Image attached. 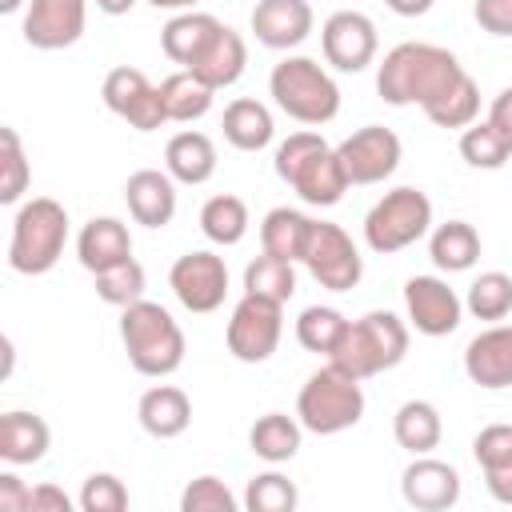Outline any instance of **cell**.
I'll return each instance as SVG.
<instances>
[{"mask_svg":"<svg viewBox=\"0 0 512 512\" xmlns=\"http://www.w3.org/2000/svg\"><path fill=\"white\" fill-rule=\"evenodd\" d=\"M280 336H284V304L272 296L244 292L228 316V328H224L228 352L240 364H264L280 348Z\"/></svg>","mask_w":512,"mask_h":512,"instance_id":"9c48e42d","label":"cell"},{"mask_svg":"<svg viewBox=\"0 0 512 512\" xmlns=\"http://www.w3.org/2000/svg\"><path fill=\"white\" fill-rule=\"evenodd\" d=\"M296 416H300L304 432H312V436H336V432L356 428L364 416L360 376H352L328 360L324 368H316L304 380V388L296 396Z\"/></svg>","mask_w":512,"mask_h":512,"instance_id":"8992f818","label":"cell"},{"mask_svg":"<svg viewBox=\"0 0 512 512\" xmlns=\"http://www.w3.org/2000/svg\"><path fill=\"white\" fill-rule=\"evenodd\" d=\"M460 156L472 168L496 172V168H504L512 160V136L504 128H496L488 116L484 120H472L468 128H460Z\"/></svg>","mask_w":512,"mask_h":512,"instance_id":"e575fe53","label":"cell"},{"mask_svg":"<svg viewBox=\"0 0 512 512\" xmlns=\"http://www.w3.org/2000/svg\"><path fill=\"white\" fill-rule=\"evenodd\" d=\"M32 512H72V496L56 484H36L32 488Z\"/></svg>","mask_w":512,"mask_h":512,"instance_id":"7dc6e473","label":"cell"},{"mask_svg":"<svg viewBox=\"0 0 512 512\" xmlns=\"http://www.w3.org/2000/svg\"><path fill=\"white\" fill-rule=\"evenodd\" d=\"M336 156H340V168H344L348 184H380L400 168L404 144H400V136L392 128L364 124L348 140L336 144Z\"/></svg>","mask_w":512,"mask_h":512,"instance_id":"8fae6325","label":"cell"},{"mask_svg":"<svg viewBox=\"0 0 512 512\" xmlns=\"http://www.w3.org/2000/svg\"><path fill=\"white\" fill-rule=\"evenodd\" d=\"M96 8H100L104 16H124V12L136 8V0H96Z\"/></svg>","mask_w":512,"mask_h":512,"instance_id":"816d5d0a","label":"cell"},{"mask_svg":"<svg viewBox=\"0 0 512 512\" xmlns=\"http://www.w3.org/2000/svg\"><path fill=\"white\" fill-rule=\"evenodd\" d=\"M0 512H32V488L16 472H0Z\"/></svg>","mask_w":512,"mask_h":512,"instance_id":"bcb514c9","label":"cell"},{"mask_svg":"<svg viewBox=\"0 0 512 512\" xmlns=\"http://www.w3.org/2000/svg\"><path fill=\"white\" fill-rule=\"evenodd\" d=\"M472 16L488 36H512V0H476Z\"/></svg>","mask_w":512,"mask_h":512,"instance_id":"f6af8a7d","label":"cell"},{"mask_svg":"<svg viewBox=\"0 0 512 512\" xmlns=\"http://www.w3.org/2000/svg\"><path fill=\"white\" fill-rule=\"evenodd\" d=\"M300 440H304V424L300 416H288V412H264L248 428V448L264 464H288L300 452Z\"/></svg>","mask_w":512,"mask_h":512,"instance_id":"4316f807","label":"cell"},{"mask_svg":"<svg viewBox=\"0 0 512 512\" xmlns=\"http://www.w3.org/2000/svg\"><path fill=\"white\" fill-rule=\"evenodd\" d=\"M404 312L420 336H452L464 316V300L440 276H412L404 284Z\"/></svg>","mask_w":512,"mask_h":512,"instance_id":"2e32d148","label":"cell"},{"mask_svg":"<svg viewBox=\"0 0 512 512\" xmlns=\"http://www.w3.org/2000/svg\"><path fill=\"white\" fill-rule=\"evenodd\" d=\"M76 256H80V264L92 276L104 272V268H112V264H120V260H128L132 256V232H128V224L116 220V216H92L80 228V236H76Z\"/></svg>","mask_w":512,"mask_h":512,"instance_id":"7402d4cb","label":"cell"},{"mask_svg":"<svg viewBox=\"0 0 512 512\" xmlns=\"http://www.w3.org/2000/svg\"><path fill=\"white\" fill-rule=\"evenodd\" d=\"M316 12L308 0H256L252 8V32L264 48L288 52L312 36Z\"/></svg>","mask_w":512,"mask_h":512,"instance_id":"ac0fdd59","label":"cell"},{"mask_svg":"<svg viewBox=\"0 0 512 512\" xmlns=\"http://www.w3.org/2000/svg\"><path fill=\"white\" fill-rule=\"evenodd\" d=\"M244 64H248V44H244V36H240L236 28H228V24H220V32H216L212 44L204 48V56L192 64V72H196L204 84H212V88L220 92V88H232V84L244 76Z\"/></svg>","mask_w":512,"mask_h":512,"instance_id":"484cf974","label":"cell"},{"mask_svg":"<svg viewBox=\"0 0 512 512\" xmlns=\"http://www.w3.org/2000/svg\"><path fill=\"white\" fill-rule=\"evenodd\" d=\"M120 340H124L128 364L152 380L172 376L184 364V348H188L180 324L156 300H136L120 308Z\"/></svg>","mask_w":512,"mask_h":512,"instance_id":"3957f363","label":"cell"},{"mask_svg":"<svg viewBox=\"0 0 512 512\" xmlns=\"http://www.w3.org/2000/svg\"><path fill=\"white\" fill-rule=\"evenodd\" d=\"M100 96L108 104V112H116L120 120H128L136 132H156L168 124V112H164V100H160V88L140 72V68H112L100 84Z\"/></svg>","mask_w":512,"mask_h":512,"instance_id":"4fadbf2b","label":"cell"},{"mask_svg":"<svg viewBox=\"0 0 512 512\" xmlns=\"http://www.w3.org/2000/svg\"><path fill=\"white\" fill-rule=\"evenodd\" d=\"M320 48H324V64H332L336 72H364L376 60L380 36H376L372 16H364L356 8H340L324 20Z\"/></svg>","mask_w":512,"mask_h":512,"instance_id":"5bb4252c","label":"cell"},{"mask_svg":"<svg viewBox=\"0 0 512 512\" xmlns=\"http://www.w3.org/2000/svg\"><path fill=\"white\" fill-rule=\"evenodd\" d=\"M296 504H300L296 484L284 472H276V468L252 476L248 488H244V508L248 512H292Z\"/></svg>","mask_w":512,"mask_h":512,"instance_id":"60d3db41","label":"cell"},{"mask_svg":"<svg viewBox=\"0 0 512 512\" xmlns=\"http://www.w3.org/2000/svg\"><path fill=\"white\" fill-rule=\"evenodd\" d=\"M160 100H164L168 124H192V120L208 116V108L216 100V88L204 84L192 68H180V72L160 80Z\"/></svg>","mask_w":512,"mask_h":512,"instance_id":"f546056e","label":"cell"},{"mask_svg":"<svg viewBox=\"0 0 512 512\" xmlns=\"http://www.w3.org/2000/svg\"><path fill=\"white\" fill-rule=\"evenodd\" d=\"M244 292L272 296V300L288 304L292 292H296V264H292V260H280V256H272V252H260V256L244 268Z\"/></svg>","mask_w":512,"mask_h":512,"instance_id":"8d00e7d4","label":"cell"},{"mask_svg":"<svg viewBox=\"0 0 512 512\" xmlns=\"http://www.w3.org/2000/svg\"><path fill=\"white\" fill-rule=\"evenodd\" d=\"M400 496L408 508L444 512L460 500V472H456V464L436 460L432 452L412 456V464L400 472Z\"/></svg>","mask_w":512,"mask_h":512,"instance_id":"e0dca14e","label":"cell"},{"mask_svg":"<svg viewBox=\"0 0 512 512\" xmlns=\"http://www.w3.org/2000/svg\"><path fill=\"white\" fill-rule=\"evenodd\" d=\"M268 92L276 100V108L284 116H292L296 124H328L340 112V88L328 76V68L312 56H284L272 76H268Z\"/></svg>","mask_w":512,"mask_h":512,"instance_id":"5b68a950","label":"cell"},{"mask_svg":"<svg viewBox=\"0 0 512 512\" xmlns=\"http://www.w3.org/2000/svg\"><path fill=\"white\" fill-rule=\"evenodd\" d=\"M428 256L440 272H468L480 260V232L468 220H444L428 236Z\"/></svg>","mask_w":512,"mask_h":512,"instance_id":"1f68e13d","label":"cell"},{"mask_svg":"<svg viewBox=\"0 0 512 512\" xmlns=\"http://www.w3.org/2000/svg\"><path fill=\"white\" fill-rule=\"evenodd\" d=\"M164 172L176 180V184H208L212 172H216V144L212 136L196 132V128H184L176 132L168 144H164Z\"/></svg>","mask_w":512,"mask_h":512,"instance_id":"d4e9b609","label":"cell"},{"mask_svg":"<svg viewBox=\"0 0 512 512\" xmlns=\"http://www.w3.org/2000/svg\"><path fill=\"white\" fill-rule=\"evenodd\" d=\"M484 484H488L492 500H500V504H512V464H500V468H484Z\"/></svg>","mask_w":512,"mask_h":512,"instance_id":"c3c4849f","label":"cell"},{"mask_svg":"<svg viewBox=\"0 0 512 512\" xmlns=\"http://www.w3.org/2000/svg\"><path fill=\"white\" fill-rule=\"evenodd\" d=\"M168 288L188 312H200V316L216 312L228 296V264H224V256H216L208 248L184 252L168 268Z\"/></svg>","mask_w":512,"mask_h":512,"instance_id":"7c38bea8","label":"cell"},{"mask_svg":"<svg viewBox=\"0 0 512 512\" xmlns=\"http://www.w3.org/2000/svg\"><path fill=\"white\" fill-rule=\"evenodd\" d=\"M404 356H408V324L388 308H372L348 324L344 340L336 344V352L328 360L340 364L344 372L368 380V376L396 368Z\"/></svg>","mask_w":512,"mask_h":512,"instance_id":"52a82bcc","label":"cell"},{"mask_svg":"<svg viewBox=\"0 0 512 512\" xmlns=\"http://www.w3.org/2000/svg\"><path fill=\"white\" fill-rule=\"evenodd\" d=\"M464 312H472L476 320H504L512 312V276L508 272H480L472 284H468V296H464Z\"/></svg>","mask_w":512,"mask_h":512,"instance_id":"74e56055","label":"cell"},{"mask_svg":"<svg viewBox=\"0 0 512 512\" xmlns=\"http://www.w3.org/2000/svg\"><path fill=\"white\" fill-rule=\"evenodd\" d=\"M144 288H148V276H144V264L136 256L96 272V296L112 308H128V304L144 300Z\"/></svg>","mask_w":512,"mask_h":512,"instance_id":"f35d334b","label":"cell"},{"mask_svg":"<svg viewBox=\"0 0 512 512\" xmlns=\"http://www.w3.org/2000/svg\"><path fill=\"white\" fill-rule=\"evenodd\" d=\"M24 0H0V12H16Z\"/></svg>","mask_w":512,"mask_h":512,"instance_id":"db71d44e","label":"cell"},{"mask_svg":"<svg viewBox=\"0 0 512 512\" xmlns=\"http://www.w3.org/2000/svg\"><path fill=\"white\" fill-rule=\"evenodd\" d=\"M392 436H396V444L404 452L424 456V452H432L440 444L444 420H440V412H436L432 400H404L396 408V416H392Z\"/></svg>","mask_w":512,"mask_h":512,"instance_id":"d6a6232c","label":"cell"},{"mask_svg":"<svg viewBox=\"0 0 512 512\" xmlns=\"http://www.w3.org/2000/svg\"><path fill=\"white\" fill-rule=\"evenodd\" d=\"M48 444H52V432H48L44 416L24 412V408H12L0 416V460L4 464H12V468L40 464L48 456Z\"/></svg>","mask_w":512,"mask_h":512,"instance_id":"603a6c76","label":"cell"},{"mask_svg":"<svg viewBox=\"0 0 512 512\" xmlns=\"http://www.w3.org/2000/svg\"><path fill=\"white\" fill-rule=\"evenodd\" d=\"M216 32H220V20H216L212 12H196V8L176 12V16L160 28V52H164L172 64L192 68V64L204 56V48L212 44Z\"/></svg>","mask_w":512,"mask_h":512,"instance_id":"cb8c5ba5","label":"cell"},{"mask_svg":"<svg viewBox=\"0 0 512 512\" xmlns=\"http://www.w3.org/2000/svg\"><path fill=\"white\" fill-rule=\"evenodd\" d=\"M456 72H464V68L448 48L424 44V40H404L392 52H384V64L376 68V92L392 108H408V104L424 108Z\"/></svg>","mask_w":512,"mask_h":512,"instance_id":"6da1fadb","label":"cell"},{"mask_svg":"<svg viewBox=\"0 0 512 512\" xmlns=\"http://www.w3.org/2000/svg\"><path fill=\"white\" fill-rule=\"evenodd\" d=\"M88 28V0H28L24 8V44L40 52L72 48Z\"/></svg>","mask_w":512,"mask_h":512,"instance_id":"9a60e30c","label":"cell"},{"mask_svg":"<svg viewBox=\"0 0 512 512\" xmlns=\"http://www.w3.org/2000/svg\"><path fill=\"white\" fill-rule=\"evenodd\" d=\"M152 8H164V12H188V8H196L200 0H148Z\"/></svg>","mask_w":512,"mask_h":512,"instance_id":"f5cc1de1","label":"cell"},{"mask_svg":"<svg viewBox=\"0 0 512 512\" xmlns=\"http://www.w3.org/2000/svg\"><path fill=\"white\" fill-rule=\"evenodd\" d=\"M312 224H316V220L304 216L300 208L280 204V208L264 212V220H260V248L272 252V256H280V260H292V264H296V260H304Z\"/></svg>","mask_w":512,"mask_h":512,"instance_id":"f1b7e54d","label":"cell"},{"mask_svg":"<svg viewBox=\"0 0 512 512\" xmlns=\"http://www.w3.org/2000/svg\"><path fill=\"white\" fill-rule=\"evenodd\" d=\"M68 244V208L52 196H32L12 216L8 268L20 276H44L56 268Z\"/></svg>","mask_w":512,"mask_h":512,"instance_id":"277c9868","label":"cell"},{"mask_svg":"<svg viewBox=\"0 0 512 512\" xmlns=\"http://www.w3.org/2000/svg\"><path fill=\"white\" fill-rule=\"evenodd\" d=\"M384 4H388L396 16H424L436 0H384Z\"/></svg>","mask_w":512,"mask_h":512,"instance_id":"f907efd6","label":"cell"},{"mask_svg":"<svg viewBox=\"0 0 512 512\" xmlns=\"http://www.w3.org/2000/svg\"><path fill=\"white\" fill-rule=\"evenodd\" d=\"M28 180H32V168H28L20 132L4 124L0 128V204H20V196L28 192Z\"/></svg>","mask_w":512,"mask_h":512,"instance_id":"ab89813d","label":"cell"},{"mask_svg":"<svg viewBox=\"0 0 512 512\" xmlns=\"http://www.w3.org/2000/svg\"><path fill=\"white\" fill-rule=\"evenodd\" d=\"M464 372L480 388H512V324H492L464 348Z\"/></svg>","mask_w":512,"mask_h":512,"instance_id":"ffe728a7","label":"cell"},{"mask_svg":"<svg viewBox=\"0 0 512 512\" xmlns=\"http://www.w3.org/2000/svg\"><path fill=\"white\" fill-rule=\"evenodd\" d=\"M236 508H240V500H236L232 488H228L220 476H212V472L192 476V480L184 484V492H180V512H236Z\"/></svg>","mask_w":512,"mask_h":512,"instance_id":"b9f144b4","label":"cell"},{"mask_svg":"<svg viewBox=\"0 0 512 512\" xmlns=\"http://www.w3.org/2000/svg\"><path fill=\"white\" fill-rule=\"evenodd\" d=\"M488 120L512 136V84H508V88H500V92L492 96V104H488Z\"/></svg>","mask_w":512,"mask_h":512,"instance_id":"681fc988","label":"cell"},{"mask_svg":"<svg viewBox=\"0 0 512 512\" xmlns=\"http://www.w3.org/2000/svg\"><path fill=\"white\" fill-rule=\"evenodd\" d=\"M428 232H432V200L412 184L384 192L364 216V244L380 256L404 252Z\"/></svg>","mask_w":512,"mask_h":512,"instance_id":"ba28073f","label":"cell"},{"mask_svg":"<svg viewBox=\"0 0 512 512\" xmlns=\"http://www.w3.org/2000/svg\"><path fill=\"white\" fill-rule=\"evenodd\" d=\"M348 316L340 312V308H332V304H312V308H304L300 316H296V340H300V348H308V352H324V356H332L336 352V344L344 340V332H348Z\"/></svg>","mask_w":512,"mask_h":512,"instance_id":"d590c367","label":"cell"},{"mask_svg":"<svg viewBox=\"0 0 512 512\" xmlns=\"http://www.w3.org/2000/svg\"><path fill=\"white\" fill-rule=\"evenodd\" d=\"M124 204L128 216L144 228H164L176 216V180L160 168H136L124 180Z\"/></svg>","mask_w":512,"mask_h":512,"instance_id":"d6986e66","label":"cell"},{"mask_svg":"<svg viewBox=\"0 0 512 512\" xmlns=\"http://www.w3.org/2000/svg\"><path fill=\"white\" fill-rule=\"evenodd\" d=\"M472 456L484 468H500V464H512V424H488L476 432L472 440Z\"/></svg>","mask_w":512,"mask_h":512,"instance_id":"ee69618b","label":"cell"},{"mask_svg":"<svg viewBox=\"0 0 512 512\" xmlns=\"http://www.w3.org/2000/svg\"><path fill=\"white\" fill-rule=\"evenodd\" d=\"M248 204L232 192H220V196H208L204 208H200V232L220 244V248H232L248 236Z\"/></svg>","mask_w":512,"mask_h":512,"instance_id":"836d02e7","label":"cell"},{"mask_svg":"<svg viewBox=\"0 0 512 512\" xmlns=\"http://www.w3.org/2000/svg\"><path fill=\"white\" fill-rule=\"evenodd\" d=\"M436 128H468L480 116V88L468 72H456L424 108H420Z\"/></svg>","mask_w":512,"mask_h":512,"instance_id":"4dcf8cb0","label":"cell"},{"mask_svg":"<svg viewBox=\"0 0 512 512\" xmlns=\"http://www.w3.org/2000/svg\"><path fill=\"white\" fill-rule=\"evenodd\" d=\"M84 512H124L128 508V488L116 472H92L76 496Z\"/></svg>","mask_w":512,"mask_h":512,"instance_id":"7bdbcfd3","label":"cell"},{"mask_svg":"<svg viewBox=\"0 0 512 512\" xmlns=\"http://www.w3.org/2000/svg\"><path fill=\"white\" fill-rule=\"evenodd\" d=\"M220 128H224V140H228L232 148H240V152H260V148H268L272 136H276V124H272L268 104H260V100H252V96L232 100V104L224 108Z\"/></svg>","mask_w":512,"mask_h":512,"instance_id":"83f0119b","label":"cell"},{"mask_svg":"<svg viewBox=\"0 0 512 512\" xmlns=\"http://www.w3.org/2000/svg\"><path fill=\"white\" fill-rule=\"evenodd\" d=\"M136 420H140V428H144L152 440H176V436H184L188 424H192V400H188V392L176 388V384H156V388H148V392L140 396Z\"/></svg>","mask_w":512,"mask_h":512,"instance_id":"44dd1931","label":"cell"},{"mask_svg":"<svg viewBox=\"0 0 512 512\" xmlns=\"http://www.w3.org/2000/svg\"><path fill=\"white\" fill-rule=\"evenodd\" d=\"M308 276L328 288V292H352L364 276V256L360 248L352 244V236L332 224V220H316L312 224V236H308V248H304V260Z\"/></svg>","mask_w":512,"mask_h":512,"instance_id":"30bf717a","label":"cell"},{"mask_svg":"<svg viewBox=\"0 0 512 512\" xmlns=\"http://www.w3.org/2000/svg\"><path fill=\"white\" fill-rule=\"evenodd\" d=\"M272 164H276V176L312 208H332L352 188L336 148L320 132H292L288 140H280Z\"/></svg>","mask_w":512,"mask_h":512,"instance_id":"7a4b0ae2","label":"cell"}]
</instances>
